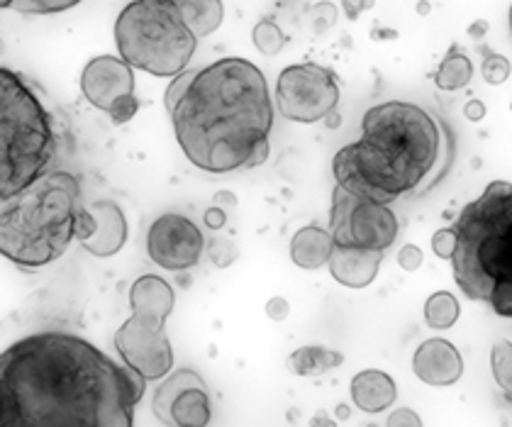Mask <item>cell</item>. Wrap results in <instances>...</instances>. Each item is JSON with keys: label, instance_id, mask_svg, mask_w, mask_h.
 <instances>
[{"label": "cell", "instance_id": "cell-9", "mask_svg": "<svg viewBox=\"0 0 512 427\" xmlns=\"http://www.w3.org/2000/svg\"><path fill=\"white\" fill-rule=\"evenodd\" d=\"M330 232L335 244L386 252L398 237V218L386 203L354 196V193L344 191L342 186H335L330 210Z\"/></svg>", "mask_w": 512, "mask_h": 427}, {"label": "cell", "instance_id": "cell-21", "mask_svg": "<svg viewBox=\"0 0 512 427\" xmlns=\"http://www.w3.org/2000/svg\"><path fill=\"white\" fill-rule=\"evenodd\" d=\"M471 79H473L471 59L466 57L464 52H459V49L452 47L442 64H439L434 81H437V86L442 88V91H461V88L469 86Z\"/></svg>", "mask_w": 512, "mask_h": 427}, {"label": "cell", "instance_id": "cell-37", "mask_svg": "<svg viewBox=\"0 0 512 427\" xmlns=\"http://www.w3.org/2000/svg\"><path fill=\"white\" fill-rule=\"evenodd\" d=\"M510 110H512V105H510Z\"/></svg>", "mask_w": 512, "mask_h": 427}, {"label": "cell", "instance_id": "cell-8", "mask_svg": "<svg viewBox=\"0 0 512 427\" xmlns=\"http://www.w3.org/2000/svg\"><path fill=\"white\" fill-rule=\"evenodd\" d=\"M174 305V288L161 276L144 274L130 288L132 315L115 332V349L147 381L164 379L174 366V349L164 330Z\"/></svg>", "mask_w": 512, "mask_h": 427}, {"label": "cell", "instance_id": "cell-20", "mask_svg": "<svg viewBox=\"0 0 512 427\" xmlns=\"http://www.w3.org/2000/svg\"><path fill=\"white\" fill-rule=\"evenodd\" d=\"M344 362V354L335 352V349L327 347H300L288 357V369L296 376H320L325 371L337 369Z\"/></svg>", "mask_w": 512, "mask_h": 427}, {"label": "cell", "instance_id": "cell-6", "mask_svg": "<svg viewBox=\"0 0 512 427\" xmlns=\"http://www.w3.org/2000/svg\"><path fill=\"white\" fill-rule=\"evenodd\" d=\"M57 152L52 115L30 83L0 66V201L44 176Z\"/></svg>", "mask_w": 512, "mask_h": 427}, {"label": "cell", "instance_id": "cell-2", "mask_svg": "<svg viewBox=\"0 0 512 427\" xmlns=\"http://www.w3.org/2000/svg\"><path fill=\"white\" fill-rule=\"evenodd\" d=\"M176 140L208 174L254 169L269 159L274 103L264 74L247 59H220L181 71L166 88Z\"/></svg>", "mask_w": 512, "mask_h": 427}, {"label": "cell", "instance_id": "cell-18", "mask_svg": "<svg viewBox=\"0 0 512 427\" xmlns=\"http://www.w3.org/2000/svg\"><path fill=\"white\" fill-rule=\"evenodd\" d=\"M335 249L330 230H322L320 225L300 227L291 240V259L300 269L315 271L330 262V254Z\"/></svg>", "mask_w": 512, "mask_h": 427}, {"label": "cell", "instance_id": "cell-5", "mask_svg": "<svg viewBox=\"0 0 512 427\" xmlns=\"http://www.w3.org/2000/svg\"><path fill=\"white\" fill-rule=\"evenodd\" d=\"M79 181L66 171L44 174L0 213V254L22 269L57 262L76 237Z\"/></svg>", "mask_w": 512, "mask_h": 427}, {"label": "cell", "instance_id": "cell-16", "mask_svg": "<svg viewBox=\"0 0 512 427\" xmlns=\"http://www.w3.org/2000/svg\"><path fill=\"white\" fill-rule=\"evenodd\" d=\"M381 262V249L344 247V244H335L327 266H330V274L335 276V281H339L342 286L366 288L378 276Z\"/></svg>", "mask_w": 512, "mask_h": 427}, {"label": "cell", "instance_id": "cell-22", "mask_svg": "<svg viewBox=\"0 0 512 427\" xmlns=\"http://www.w3.org/2000/svg\"><path fill=\"white\" fill-rule=\"evenodd\" d=\"M459 301L449 291L432 293L425 303V320L432 330H449L459 320Z\"/></svg>", "mask_w": 512, "mask_h": 427}, {"label": "cell", "instance_id": "cell-10", "mask_svg": "<svg viewBox=\"0 0 512 427\" xmlns=\"http://www.w3.org/2000/svg\"><path fill=\"white\" fill-rule=\"evenodd\" d=\"M276 105L286 120L313 125L335 118L339 105L337 76L320 64H293L276 83Z\"/></svg>", "mask_w": 512, "mask_h": 427}, {"label": "cell", "instance_id": "cell-24", "mask_svg": "<svg viewBox=\"0 0 512 427\" xmlns=\"http://www.w3.org/2000/svg\"><path fill=\"white\" fill-rule=\"evenodd\" d=\"M252 37H254L256 49H259L261 54H266V57H274V54L281 52L283 44H286V35H283L281 27L271 20H261L259 25L254 27Z\"/></svg>", "mask_w": 512, "mask_h": 427}, {"label": "cell", "instance_id": "cell-36", "mask_svg": "<svg viewBox=\"0 0 512 427\" xmlns=\"http://www.w3.org/2000/svg\"><path fill=\"white\" fill-rule=\"evenodd\" d=\"M510 35H512V5H510Z\"/></svg>", "mask_w": 512, "mask_h": 427}, {"label": "cell", "instance_id": "cell-30", "mask_svg": "<svg viewBox=\"0 0 512 427\" xmlns=\"http://www.w3.org/2000/svg\"><path fill=\"white\" fill-rule=\"evenodd\" d=\"M342 8H344V13H347L349 20H356L361 13H364V10L374 8V0H342Z\"/></svg>", "mask_w": 512, "mask_h": 427}, {"label": "cell", "instance_id": "cell-3", "mask_svg": "<svg viewBox=\"0 0 512 427\" xmlns=\"http://www.w3.org/2000/svg\"><path fill=\"white\" fill-rule=\"evenodd\" d=\"M437 157V122L420 105L388 101L366 110L361 140L339 149L332 171L344 191L388 205L415 191Z\"/></svg>", "mask_w": 512, "mask_h": 427}, {"label": "cell", "instance_id": "cell-34", "mask_svg": "<svg viewBox=\"0 0 512 427\" xmlns=\"http://www.w3.org/2000/svg\"><path fill=\"white\" fill-rule=\"evenodd\" d=\"M388 423H391V425H405V423H410V425H420V418H417V415L413 413V410L403 408V410H398V415H393V418L388 420Z\"/></svg>", "mask_w": 512, "mask_h": 427}, {"label": "cell", "instance_id": "cell-27", "mask_svg": "<svg viewBox=\"0 0 512 427\" xmlns=\"http://www.w3.org/2000/svg\"><path fill=\"white\" fill-rule=\"evenodd\" d=\"M137 110H139V101H137L135 93H132V96L120 98L108 115H110V120H113V125H125V122H130L132 118H135Z\"/></svg>", "mask_w": 512, "mask_h": 427}, {"label": "cell", "instance_id": "cell-4", "mask_svg": "<svg viewBox=\"0 0 512 427\" xmlns=\"http://www.w3.org/2000/svg\"><path fill=\"white\" fill-rule=\"evenodd\" d=\"M454 281L466 298L512 320V183L493 181L454 223Z\"/></svg>", "mask_w": 512, "mask_h": 427}, {"label": "cell", "instance_id": "cell-28", "mask_svg": "<svg viewBox=\"0 0 512 427\" xmlns=\"http://www.w3.org/2000/svg\"><path fill=\"white\" fill-rule=\"evenodd\" d=\"M432 249H434V254H437V257L452 259V254H454V249H456V235H454L452 227H449V230L434 232Z\"/></svg>", "mask_w": 512, "mask_h": 427}, {"label": "cell", "instance_id": "cell-17", "mask_svg": "<svg viewBox=\"0 0 512 427\" xmlns=\"http://www.w3.org/2000/svg\"><path fill=\"white\" fill-rule=\"evenodd\" d=\"M395 381L386 371L366 369L352 379V401L354 406L364 413L376 415L388 410L395 403Z\"/></svg>", "mask_w": 512, "mask_h": 427}, {"label": "cell", "instance_id": "cell-19", "mask_svg": "<svg viewBox=\"0 0 512 427\" xmlns=\"http://www.w3.org/2000/svg\"><path fill=\"white\" fill-rule=\"evenodd\" d=\"M174 3L181 13V20L196 35V40L213 35L225 18L222 0H174Z\"/></svg>", "mask_w": 512, "mask_h": 427}, {"label": "cell", "instance_id": "cell-29", "mask_svg": "<svg viewBox=\"0 0 512 427\" xmlns=\"http://www.w3.org/2000/svg\"><path fill=\"white\" fill-rule=\"evenodd\" d=\"M398 264L403 266L405 271H417L422 264V249L415 247V244H405L398 252Z\"/></svg>", "mask_w": 512, "mask_h": 427}, {"label": "cell", "instance_id": "cell-7", "mask_svg": "<svg viewBox=\"0 0 512 427\" xmlns=\"http://www.w3.org/2000/svg\"><path fill=\"white\" fill-rule=\"evenodd\" d=\"M115 44L132 69L171 79L193 59L198 40L174 0H132L115 22Z\"/></svg>", "mask_w": 512, "mask_h": 427}, {"label": "cell", "instance_id": "cell-14", "mask_svg": "<svg viewBox=\"0 0 512 427\" xmlns=\"http://www.w3.org/2000/svg\"><path fill=\"white\" fill-rule=\"evenodd\" d=\"M81 91L93 108L110 113L120 98L135 93V71L122 57L103 54L83 66Z\"/></svg>", "mask_w": 512, "mask_h": 427}, {"label": "cell", "instance_id": "cell-12", "mask_svg": "<svg viewBox=\"0 0 512 427\" xmlns=\"http://www.w3.org/2000/svg\"><path fill=\"white\" fill-rule=\"evenodd\" d=\"M203 232L191 218L161 215L147 232V254L154 264L166 271H186L203 257Z\"/></svg>", "mask_w": 512, "mask_h": 427}, {"label": "cell", "instance_id": "cell-33", "mask_svg": "<svg viewBox=\"0 0 512 427\" xmlns=\"http://www.w3.org/2000/svg\"><path fill=\"white\" fill-rule=\"evenodd\" d=\"M464 115L473 122L483 120V118H486V105H483L481 101H469V103H466V108H464Z\"/></svg>", "mask_w": 512, "mask_h": 427}, {"label": "cell", "instance_id": "cell-11", "mask_svg": "<svg viewBox=\"0 0 512 427\" xmlns=\"http://www.w3.org/2000/svg\"><path fill=\"white\" fill-rule=\"evenodd\" d=\"M161 425L203 427L210 423V393L196 371L178 369L166 374L152 401Z\"/></svg>", "mask_w": 512, "mask_h": 427}, {"label": "cell", "instance_id": "cell-15", "mask_svg": "<svg viewBox=\"0 0 512 427\" xmlns=\"http://www.w3.org/2000/svg\"><path fill=\"white\" fill-rule=\"evenodd\" d=\"M413 371L417 379L430 386H452L464 374V359L452 342L434 337L417 347Z\"/></svg>", "mask_w": 512, "mask_h": 427}, {"label": "cell", "instance_id": "cell-25", "mask_svg": "<svg viewBox=\"0 0 512 427\" xmlns=\"http://www.w3.org/2000/svg\"><path fill=\"white\" fill-rule=\"evenodd\" d=\"M83 0H15L13 10L27 15H57L76 8Z\"/></svg>", "mask_w": 512, "mask_h": 427}, {"label": "cell", "instance_id": "cell-1", "mask_svg": "<svg viewBox=\"0 0 512 427\" xmlns=\"http://www.w3.org/2000/svg\"><path fill=\"white\" fill-rule=\"evenodd\" d=\"M144 388L93 342L37 332L0 354V427H130Z\"/></svg>", "mask_w": 512, "mask_h": 427}, {"label": "cell", "instance_id": "cell-35", "mask_svg": "<svg viewBox=\"0 0 512 427\" xmlns=\"http://www.w3.org/2000/svg\"><path fill=\"white\" fill-rule=\"evenodd\" d=\"M13 3H15V0H0V10H3V8H13Z\"/></svg>", "mask_w": 512, "mask_h": 427}, {"label": "cell", "instance_id": "cell-26", "mask_svg": "<svg viewBox=\"0 0 512 427\" xmlns=\"http://www.w3.org/2000/svg\"><path fill=\"white\" fill-rule=\"evenodd\" d=\"M483 79H486L491 86H500V83L508 81L510 76V61L500 54H486V61H483Z\"/></svg>", "mask_w": 512, "mask_h": 427}, {"label": "cell", "instance_id": "cell-13", "mask_svg": "<svg viewBox=\"0 0 512 427\" xmlns=\"http://www.w3.org/2000/svg\"><path fill=\"white\" fill-rule=\"evenodd\" d=\"M76 240L93 257L108 259L127 242V220L115 201H93L81 205L76 218Z\"/></svg>", "mask_w": 512, "mask_h": 427}, {"label": "cell", "instance_id": "cell-32", "mask_svg": "<svg viewBox=\"0 0 512 427\" xmlns=\"http://www.w3.org/2000/svg\"><path fill=\"white\" fill-rule=\"evenodd\" d=\"M266 313H269L271 320H286L288 318V303L283 298H271L266 303Z\"/></svg>", "mask_w": 512, "mask_h": 427}, {"label": "cell", "instance_id": "cell-23", "mask_svg": "<svg viewBox=\"0 0 512 427\" xmlns=\"http://www.w3.org/2000/svg\"><path fill=\"white\" fill-rule=\"evenodd\" d=\"M491 364H493V376L498 381V386L503 388L505 398L512 406V342H495L493 354H491Z\"/></svg>", "mask_w": 512, "mask_h": 427}, {"label": "cell", "instance_id": "cell-31", "mask_svg": "<svg viewBox=\"0 0 512 427\" xmlns=\"http://www.w3.org/2000/svg\"><path fill=\"white\" fill-rule=\"evenodd\" d=\"M227 223V210L220 208V203L213 205V208H208V213H205V225L210 227V230H220V227H225Z\"/></svg>", "mask_w": 512, "mask_h": 427}]
</instances>
